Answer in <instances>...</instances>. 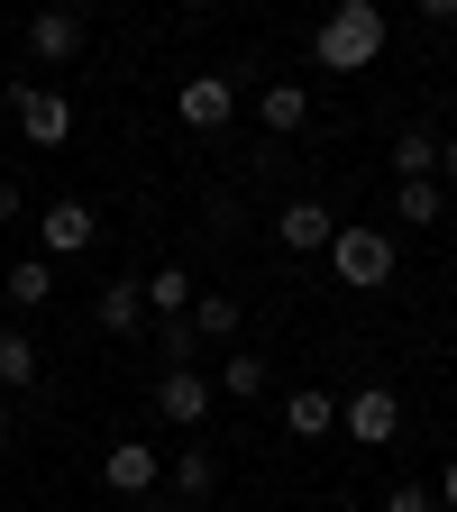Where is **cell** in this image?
I'll return each mask as SVG.
<instances>
[{
  "mask_svg": "<svg viewBox=\"0 0 457 512\" xmlns=\"http://www.w3.org/2000/svg\"><path fill=\"white\" fill-rule=\"evenodd\" d=\"M375 55H384V0H339V10L311 28V64L320 74H366Z\"/></svg>",
  "mask_w": 457,
  "mask_h": 512,
  "instance_id": "obj_1",
  "label": "cell"
},
{
  "mask_svg": "<svg viewBox=\"0 0 457 512\" xmlns=\"http://www.w3.org/2000/svg\"><path fill=\"white\" fill-rule=\"evenodd\" d=\"M320 256H330V275H339L348 293H375V284H394V238H384L375 220H339Z\"/></svg>",
  "mask_w": 457,
  "mask_h": 512,
  "instance_id": "obj_2",
  "label": "cell"
},
{
  "mask_svg": "<svg viewBox=\"0 0 457 512\" xmlns=\"http://www.w3.org/2000/svg\"><path fill=\"white\" fill-rule=\"evenodd\" d=\"M339 430L357 448H394L403 439V394H394V384H357V394L339 403Z\"/></svg>",
  "mask_w": 457,
  "mask_h": 512,
  "instance_id": "obj_3",
  "label": "cell"
},
{
  "mask_svg": "<svg viewBox=\"0 0 457 512\" xmlns=\"http://www.w3.org/2000/svg\"><path fill=\"white\" fill-rule=\"evenodd\" d=\"M10 119H19L28 147H64V138H74V101H64L55 83H19L10 92Z\"/></svg>",
  "mask_w": 457,
  "mask_h": 512,
  "instance_id": "obj_4",
  "label": "cell"
},
{
  "mask_svg": "<svg viewBox=\"0 0 457 512\" xmlns=\"http://www.w3.org/2000/svg\"><path fill=\"white\" fill-rule=\"evenodd\" d=\"M211 403H220V384H211L202 366H165V375H156V421L202 430V421H211Z\"/></svg>",
  "mask_w": 457,
  "mask_h": 512,
  "instance_id": "obj_5",
  "label": "cell"
},
{
  "mask_svg": "<svg viewBox=\"0 0 457 512\" xmlns=\"http://www.w3.org/2000/svg\"><path fill=\"white\" fill-rule=\"evenodd\" d=\"M101 485L128 494V503H147L165 485V458H156V439H110V458H101Z\"/></svg>",
  "mask_w": 457,
  "mask_h": 512,
  "instance_id": "obj_6",
  "label": "cell"
},
{
  "mask_svg": "<svg viewBox=\"0 0 457 512\" xmlns=\"http://www.w3.org/2000/svg\"><path fill=\"white\" fill-rule=\"evenodd\" d=\"M174 119L202 128V138H220V128L238 119V83H229V74H192V83L174 92Z\"/></svg>",
  "mask_w": 457,
  "mask_h": 512,
  "instance_id": "obj_7",
  "label": "cell"
},
{
  "mask_svg": "<svg viewBox=\"0 0 457 512\" xmlns=\"http://www.w3.org/2000/svg\"><path fill=\"white\" fill-rule=\"evenodd\" d=\"M92 238H101L92 202H46V211H37V247H46V266H55V256H83Z\"/></svg>",
  "mask_w": 457,
  "mask_h": 512,
  "instance_id": "obj_8",
  "label": "cell"
},
{
  "mask_svg": "<svg viewBox=\"0 0 457 512\" xmlns=\"http://www.w3.org/2000/svg\"><path fill=\"white\" fill-rule=\"evenodd\" d=\"M330 229H339V211H330V202H311V192L275 211V238H284L293 256H320V247H330Z\"/></svg>",
  "mask_w": 457,
  "mask_h": 512,
  "instance_id": "obj_9",
  "label": "cell"
},
{
  "mask_svg": "<svg viewBox=\"0 0 457 512\" xmlns=\"http://www.w3.org/2000/svg\"><path fill=\"white\" fill-rule=\"evenodd\" d=\"M28 55H37V64H74V55H83V19H74V10H37V19H28Z\"/></svg>",
  "mask_w": 457,
  "mask_h": 512,
  "instance_id": "obj_10",
  "label": "cell"
},
{
  "mask_svg": "<svg viewBox=\"0 0 457 512\" xmlns=\"http://www.w3.org/2000/svg\"><path fill=\"white\" fill-rule=\"evenodd\" d=\"M92 320H101L110 339H138V330H147V293L119 275V284H101V293H92Z\"/></svg>",
  "mask_w": 457,
  "mask_h": 512,
  "instance_id": "obj_11",
  "label": "cell"
},
{
  "mask_svg": "<svg viewBox=\"0 0 457 512\" xmlns=\"http://www.w3.org/2000/svg\"><path fill=\"white\" fill-rule=\"evenodd\" d=\"M284 430H293V439H330V430H339V394H320V384L284 394Z\"/></svg>",
  "mask_w": 457,
  "mask_h": 512,
  "instance_id": "obj_12",
  "label": "cell"
},
{
  "mask_svg": "<svg viewBox=\"0 0 457 512\" xmlns=\"http://www.w3.org/2000/svg\"><path fill=\"white\" fill-rule=\"evenodd\" d=\"M256 119H266V138H293V128L311 119V92L302 83H266L256 92Z\"/></svg>",
  "mask_w": 457,
  "mask_h": 512,
  "instance_id": "obj_13",
  "label": "cell"
},
{
  "mask_svg": "<svg viewBox=\"0 0 457 512\" xmlns=\"http://www.w3.org/2000/svg\"><path fill=\"white\" fill-rule=\"evenodd\" d=\"M138 293H147V320H183V311H192V293H202V284H192L183 266H156V275H147Z\"/></svg>",
  "mask_w": 457,
  "mask_h": 512,
  "instance_id": "obj_14",
  "label": "cell"
},
{
  "mask_svg": "<svg viewBox=\"0 0 457 512\" xmlns=\"http://www.w3.org/2000/svg\"><path fill=\"white\" fill-rule=\"evenodd\" d=\"M183 320H192V339H238V320H247V311H238V293H192Z\"/></svg>",
  "mask_w": 457,
  "mask_h": 512,
  "instance_id": "obj_15",
  "label": "cell"
},
{
  "mask_svg": "<svg viewBox=\"0 0 457 512\" xmlns=\"http://www.w3.org/2000/svg\"><path fill=\"white\" fill-rule=\"evenodd\" d=\"M165 485H174V494H211V485H220V458H211L202 439H192L183 458H165Z\"/></svg>",
  "mask_w": 457,
  "mask_h": 512,
  "instance_id": "obj_16",
  "label": "cell"
},
{
  "mask_svg": "<svg viewBox=\"0 0 457 512\" xmlns=\"http://www.w3.org/2000/svg\"><path fill=\"white\" fill-rule=\"evenodd\" d=\"M421 174H439V138L430 128H403L394 138V183H421Z\"/></svg>",
  "mask_w": 457,
  "mask_h": 512,
  "instance_id": "obj_17",
  "label": "cell"
},
{
  "mask_svg": "<svg viewBox=\"0 0 457 512\" xmlns=\"http://www.w3.org/2000/svg\"><path fill=\"white\" fill-rule=\"evenodd\" d=\"M0 293H10L19 311H37V302H55V266H46V256H28V266H10V284H0Z\"/></svg>",
  "mask_w": 457,
  "mask_h": 512,
  "instance_id": "obj_18",
  "label": "cell"
},
{
  "mask_svg": "<svg viewBox=\"0 0 457 512\" xmlns=\"http://www.w3.org/2000/svg\"><path fill=\"white\" fill-rule=\"evenodd\" d=\"M211 384H220V394H238V403H256V394H266V357H247V348H238V357H220Z\"/></svg>",
  "mask_w": 457,
  "mask_h": 512,
  "instance_id": "obj_19",
  "label": "cell"
},
{
  "mask_svg": "<svg viewBox=\"0 0 457 512\" xmlns=\"http://www.w3.org/2000/svg\"><path fill=\"white\" fill-rule=\"evenodd\" d=\"M0 384H10V394H28V384H37V348H28V330H0Z\"/></svg>",
  "mask_w": 457,
  "mask_h": 512,
  "instance_id": "obj_20",
  "label": "cell"
},
{
  "mask_svg": "<svg viewBox=\"0 0 457 512\" xmlns=\"http://www.w3.org/2000/svg\"><path fill=\"white\" fill-rule=\"evenodd\" d=\"M394 220H412V229H430V220H439V174H421V183H394Z\"/></svg>",
  "mask_w": 457,
  "mask_h": 512,
  "instance_id": "obj_21",
  "label": "cell"
},
{
  "mask_svg": "<svg viewBox=\"0 0 457 512\" xmlns=\"http://www.w3.org/2000/svg\"><path fill=\"white\" fill-rule=\"evenodd\" d=\"M147 330H156L165 366H192V348H202V339H192V320H147Z\"/></svg>",
  "mask_w": 457,
  "mask_h": 512,
  "instance_id": "obj_22",
  "label": "cell"
},
{
  "mask_svg": "<svg viewBox=\"0 0 457 512\" xmlns=\"http://www.w3.org/2000/svg\"><path fill=\"white\" fill-rule=\"evenodd\" d=\"M384 512H439V494H430V485H394V494H384Z\"/></svg>",
  "mask_w": 457,
  "mask_h": 512,
  "instance_id": "obj_23",
  "label": "cell"
},
{
  "mask_svg": "<svg viewBox=\"0 0 457 512\" xmlns=\"http://www.w3.org/2000/svg\"><path fill=\"white\" fill-rule=\"evenodd\" d=\"M439 183H457V138H439Z\"/></svg>",
  "mask_w": 457,
  "mask_h": 512,
  "instance_id": "obj_24",
  "label": "cell"
},
{
  "mask_svg": "<svg viewBox=\"0 0 457 512\" xmlns=\"http://www.w3.org/2000/svg\"><path fill=\"white\" fill-rule=\"evenodd\" d=\"M421 19H439V28H448V19H457V0H421Z\"/></svg>",
  "mask_w": 457,
  "mask_h": 512,
  "instance_id": "obj_25",
  "label": "cell"
},
{
  "mask_svg": "<svg viewBox=\"0 0 457 512\" xmlns=\"http://www.w3.org/2000/svg\"><path fill=\"white\" fill-rule=\"evenodd\" d=\"M439 503H448V512H457V458H448V476H439Z\"/></svg>",
  "mask_w": 457,
  "mask_h": 512,
  "instance_id": "obj_26",
  "label": "cell"
},
{
  "mask_svg": "<svg viewBox=\"0 0 457 512\" xmlns=\"http://www.w3.org/2000/svg\"><path fill=\"white\" fill-rule=\"evenodd\" d=\"M0 220H19V183H0Z\"/></svg>",
  "mask_w": 457,
  "mask_h": 512,
  "instance_id": "obj_27",
  "label": "cell"
},
{
  "mask_svg": "<svg viewBox=\"0 0 457 512\" xmlns=\"http://www.w3.org/2000/svg\"><path fill=\"white\" fill-rule=\"evenodd\" d=\"M128 512H174V503H156V494H147V503H128Z\"/></svg>",
  "mask_w": 457,
  "mask_h": 512,
  "instance_id": "obj_28",
  "label": "cell"
},
{
  "mask_svg": "<svg viewBox=\"0 0 457 512\" xmlns=\"http://www.w3.org/2000/svg\"><path fill=\"white\" fill-rule=\"evenodd\" d=\"M0 448H10V403H0Z\"/></svg>",
  "mask_w": 457,
  "mask_h": 512,
  "instance_id": "obj_29",
  "label": "cell"
},
{
  "mask_svg": "<svg viewBox=\"0 0 457 512\" xmlns=\"http://www.w3.org/2000/svg\"><path fill=\"white\" fill-rule=\"evenodd\" d=\"M192 10H211V0H192Z\"/></svg>",
  "mask_w": 457,
  "mask_h": 512,
  "instance_id": "obj_30",
  "label": "cell"
}]
</instances>
